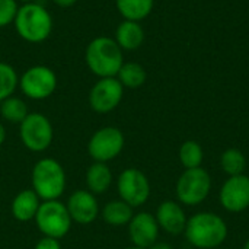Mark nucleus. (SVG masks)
<instances>
[{"label": "nucleus", "instance_id": "obj_1", "mask_svg": "<svg viewBox=\"0 0 249 249\" xmlns=\"http://www.w3.org/2000/svg\"><path fill=\"white\" fill-rule=\"evenodd\" d=\"M185 239L197 249L219 248L228 238L229 229L223 217L212 212H200L187 220Z\"/></svg>", "mask_w": 249, "mask_h": 249}, {"label": "nucleus", "instance_id": "obj_2", "mask_svg": "<svg viewBox=\"0 0 249 249\" xmlns=\"http://www.w3.org/2000/svg\"><path fill=\"white\" fill-rule=\"evenodd\" d=\"M85 61L92 74L98 79L117 77L124 64V51L111 36H96L89 41L85 50Z\"/></svg>", "mask_w": 249, "mask_h": 249}, {"label": "nucleus", "instance_id": "obj_3", "mask_svg": "<svg viewBox=\"0 0 249 249\" xmlns=\"http://www.w3.org/2000/svg\"><path fill=\"white\" fill-rule=\"evenodd\" d=\"M51 13L36 1L19 4L13 26L20 39L29 44H41L53 32Z\"/></svg>", "mask_w": 249, "mask_h": 249}, {"label": "nucleus", "instance_id": "obj_4", "mask_svg": "<svg viewBox=\"0 0 249 249\" xmlns=\"http://www.w3.org/2000/svg\"><path fill=\"white\" fill-rule=\"evenodd\" d=\"M31 184L41 201L60 200L67 185L66 171L58 160L42 158L32 168Z\"/></svg>", "mask_w": 249, "mask_h": 249}, {"label": "nucleus", "instance_id": "obj_5", "mask_svg": "<svg viewBox=\"0 0 249 249\" xmlns=\"http://www.w3.org/2000/svg\"><path fill=\"white\" fill-rule=\"evenodd\" d=\"M212 191V177L204 168L185 169L175 185V194L178 203L184 206H198L201 204Z\"/></svg>", "mask_w": 249, "mask_h": 249}, {"label": "nucleus", "instance_id": "obj_6", "mask_svg": "<svg viewBox=\"0 0 249 249\" xmlns=\"http://www.w3.org/2000/svg\"><path fill=\"white\" fill-rule=\"evenodd\" d=\"M34 220L42 236L58 241L70 232L73 225L66 203H61L60 200L42 201Z\"/></svg>", "mask_w": 249, "mask_h": 249}, {"label": "nucleus", "instance_id": "obj_7", "mask_svg": "<svg viewBox=\"0 0 249 249\" xmlns=\"http://www.w3.org/2000/svg\"><path fill=\"white\" fill-rule=\"evenodd\" d=\"M19 139L29 152L42 153L53 144L54 127L47 115L29 112L19 124Z\"/></svg>", "mask_w": 249, "mask_h": 249}, {"label": "nucleus", "instance_id": "obj_8", "mask_svg": "<svg viewBox=\"0 0 249 249\" xmlns=\"http://www.w3.org/2000/svg\"><path fill=\"white\" fill-rule=\"evenodd\" d=\"M58 86L55 71L44 64H35L28 67L19 76V89L28 99L44 101L50 98Z\"/></svg>", "mask_w": 249, "mask_h": 249}, {"label": "nucleus", "instance_id": "obj_9", "mask_svg": "<svg viewBox=\"0 0 249 249\" xmlns=\"http://www.w3.org/2000/svg\"><path fill=\"white\" fill-rule=\"evenodd\" d=\"M125 137L123 131L112 125L98 128L88 142V155L93 162L108 163L118 158L124 149Z\"/></svg>", "mask_w": 249, "mask_h": 249}, {"label": "nucleus", "instance_id": "obj_10", "mask_svg": "<svg viewBox=\"0 0 249 249\" xmlns=\"http://www.w3.org/2000/svg\"><path fill=\"white\" fill-rule=\"evenodd\" d=\"M117 191L123 201L133 209H137L147 203L152 188L144 172L137 168H127L118 175Z\"/></svg>", "mask_w": 249, "mask_h": 249}, {"label": "nucleus", "instance_id": "obj_11", "mask_svg": "<svg viewBox=\"0 0 249 249\" xmlns=\"http://www.w3.org/2000/svg\"><path fill=\"white\" fill-rule=\"evenodd\" d=\"M124 96V86L117 77L98 79L88 95L89 107L96 114H109L118 108Z\"/></svg>", "mask_w": 249, "mask_h": 249}, {"label": "nucleus", "instance_id": "obj_12", "mask_svg": "<svg viewBox=\"0 0 249 249\" xmlns=\"http://www.w3.org/2000/svg\"><path fill=\"white\" fill-rule=\"evenodd\" d=\"M219 201L222 207L229 213H241L249 207V177L242 174L229 177L220 191Z\"/></svg>", "mask_w": 249, "mask_h": 249}, {"label": "nucleus", "instance_id": "obj_13", "mask_svg": "<svg viewBox=\"0 0 249 249\" xmlns=\"http://www.w3.org/2000/svg\"><path fill=\"white\" fill-rule=\"evenodd\" d=\"M66 207L71 217V222L77 225H90L99 217V204L96 196L88 190H76L70 194Z\"/></svg>", "mask_w": 249, "mask_h": 249}, {"label": "nucleus", "instance_id": "obj_14", "mask_svg": "<svg viewBox=\"0 0 249 249\" xmlns=\"http://www.w3.org/2000/svg\"><path fill=\"white\" fill-rule=\"evenodd\" d=\"M128 226V236L133 247L147 249L158 242L160 228L155 214L149 212H140L133 216Z\"/></svg>", "mask_w": 249, "mask_h": 249}, {"label": "nucleus", "instance_id": "obj_15", "mask_svg": "<svg viewBox=\"0 0 249 249\" xmlns=\"http://www.w3.org/2000/svg\"><path fill=\"white\" fill-rule=\"evenodd\" d=\"M155 217L158 220L159 228L163 232L174 236L184 233L188 220L182 206L178 201H172V200L162 201L156 209Z\"/></svg>", "mask_w": 249, "mask_h": 249}, {"label": "nucleus", "instance_id": "obj_16", "mask_svg": "<svg viewBox=\"0 0 249 249\" xmlns=\"http://www.w3.org/2000/svg\"><path fill=\"white\" fill-rule=\"evenodd\" d=\"M41 198L36 196V193L32 188H26L19 191L12 203H10V213L15 220L26 223L35 219L38 209L41 206Z\"/></svg>", "mask_w": 249, "mask_h": 249}, {"label": "nucleus", "instance_id": "obj_17", "mask_svg": "<svg viewBox=\"0 0 249 249\" xmlns=\"http://www.w3.org/2000/svg\"><path fill=\"white\" fill-rule=\"evenodd\" d=\"M114 39L123 51H134L139 50L144 42V29L140 22L124 19L117 26Z\"/></svg>", "mask_w": 249, "mask_h": 249}, {"label": "nucleus", "instance_id": "obj_18", "mask_svg": "<svg viewBox=\"0 0 249 249\" xmlns=\"http://www.w3.org/2000/svg\"><path fill=\"white\" fill-rule=\"evenodd\" d=\"M85 179H86V190L90 191L93 196H101L109 190L114 177L108 163L93 162L92 165H89Z\"/></svg>", "mask_w": 249, "mask_h": 249}, {"label": "nucleus", "instance_id": "obj_19", "mask_svg": "<svg viewBox=\"0 0 249 249\" xmlns=\"http://www.w3.org/2000/svg\"><path fill=\"white\" fill-rule=\"evenodd\" d=\"M99 214L107 225L120 228V226H127L130 223V220L134 216V209L128 206L125 201H123L121 198H118V200L108 201L102 207Z\"/></svg>", "mask_w": 249, "mask_h": 249}, {"label": "nucleus", "instance_id": "obj_20", "mask_svg": "<svg viewBox=\"0 0 249 249\" xmlns=\"http://www.w3.org/2000/svg\"><path fill=\"white\" fill-rule=\"evenodd\" d=\"M115 6L123 19L140 22L152 13L155 0H115Z\"/></svg>", "mask_w": 249, "mask_h": 249}, {"label": "nucleus", "instance_id": "obj_21", "mask_svg": "<svg viewBox=\"0 0 249 249\" xmlns=\"http://www.w3.org/2000/svg\"><path fill=\"white\" fill-rule=\"evenodd\" d=\"M117 79L120 80V83L124 86V89H137L140 86H143L146 83L147 79V73L144 70V67L140 63L136 61H128L121 66Z\"/></svg>", "mask_w": 249, "mask_h": 249}, {"label": "nucleus", "instance_id": "obj_22", "mask_svg": "<svg viewBox=\"0 0 249 249\" xmlns=\"http://www.w3.org/2000/svg\"><path fill=\"white\" fill-rule=\"evenodd\" d=\"M28 114H29L28 105L22 98L12 95L0 102V115L4 121H7L10 124L19 125L26 118Z\"/></svg>", "mask_w": 249, "mask_h": 249}, {"label": "nucleus", "instance_id": "obj_23", "mask_svg": "<svg viewBox=\"0 0 249 249\" xmlns=\"http://www.w3.org/2000/svg\"><path fill=\"white\" fill-rule=\"evenodd\" d=\"M220 166L222 171L228 177L242 175L247 169V158L239 149H228L220 156Z\"/></svg>", "mask_w": 249, "mask_h": 249}, {"label": "nucleus", "instance_id": "obj_24", "mask_svg": "<svg viewBox=\"0 0 249 249\" xmlns=\"http://www.w3.org/2000/svg\"><path fill=\"white\" fill-rule=\"evenodd\" d=\"M204 160V150L196 140H187L179 147V162L185 169L200 168Z\"/></svg>", "mask_w": 249, "mask_h": 249}, {"label": "nucleus", "instance_id": "obj_25", "mask_svg": "<svg viewBox=\"0 0 249 249\" xmlns=\"http://www.w3.org/2000/svg\"><path fill=\"white\" fill-rule=\"evenodd\" d=\"M19 86V74L13 66L0 61V102L12 96Z\"/></svg>", "mask_w": 249, "mask_h": 249}, {"label": "nucleus", "instance_id": "obj_26", "mask_svg": "<svg viewBox=\"0 0 249 249\" xmlns=\"http://www.w3.org/2000/svg\"><path fill=\"white\" fill-rule=\"evenodd\" d=\"M18 9L16 0H0V29L13 23Z\"/></svg>", "mask_w": 249, "mask_h": 249}, {"label": "nucleus", "instance_id": "obj_27", "mask_svg": "<svg viewBox=\"0 0 249 249\" xmlns=\"http://www.w3.org/2000/svg\"><path fill=\"white\" fill-rule=\"evenodd\" d=\"M34 249H61V244L58 239L54 238H48V236H42L36 244Z\"/></svg>", "mask_w": 249, "mask_h": 249}, {"label": "nucleus", "instance_id": "obj_28", "mask_svg": "<svg viewBox=\"0 0 249 249\" xmlns=\"http://www.w3.org/2000/svg\"><path fill=\"white\" fill-rule=\"evenodd\" d=\"M55 6H58V7H63V9H66V7H71V6H74L76 3H77V0H51Z\"/></svg>", "mask_w": 249, "mask_h": 249}, {"label": "nucleus", "instance_id": "obj_29", "mask_svg": "<svg viewBox=\"0 0 249 249\" xmlns=\"http://www.w3.org/2000/svg\"><path fill=\"white\" fill-rule=\"evenodd\" d=\"M147 249H174V248H172L169 244H166V242H159V241H158V242H155L152 247H149Z\"/></svg>", "mask_w": 249, "mask_h": 249}, {"label": "nucleus", "instance_id": "obj_30", "mask_svg": "<svg viewBox=\"0 0 249 249\" xmlns=\"http://www.w3.org/2000/svg\"><path fill=\"white\" fill-rule=\"evenodd\" d=\"M4 140H6V128H4V125L0 123V147L3 146Z\"/></svg>", "mask_w": 249, "mask_h": 249}, {"label": "nucleus", "instance_id": "obj_31", "mask_svg": "<svg viewBox=\"0 0 249 249\" xmlns=\"http://www.w3.org/2000/svg\"><path fill=\"white\" fill-rule=\"evenodd\" d=\"M16 1H20L23 4V3H31V1H35V0H16Z\"/></svg>", "mask_w": 249, "mask_h": 249}, {"label": "nucleus", "instance_id": "obj_32", "mask_svg": "<svg viewBox=\"0 0 249 249\" xmlns=\"http://www.w3.org/2000/svg\"><path fill=\"white\" fill-rule=\"evenodd\" d=\"M244 249H249V239L245 242V245H244Z\"/></svg>", "mask_w": 249, "mask_h": 249}, {"label": "nucleus", "instance_id": "obj_33", "mask_svg": "<svg viewBox=\"0 0 249 249\" xmlns=\"http://www.w3.org/2000/svg\"><path fill=\"white\" fill-rule=\"evenodd\" d=\"M124 249H143V248H137V247H128V248H124Z\"/></svg>", "mask_w": 249, "mask_h": 249}]
</instances>
